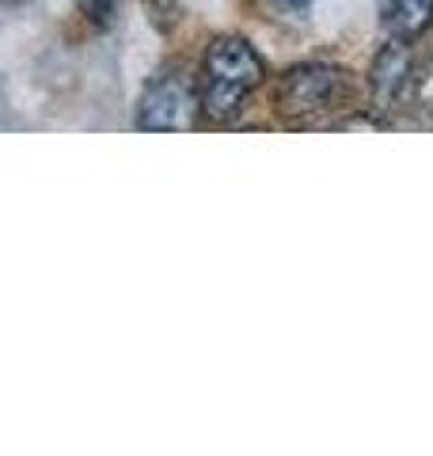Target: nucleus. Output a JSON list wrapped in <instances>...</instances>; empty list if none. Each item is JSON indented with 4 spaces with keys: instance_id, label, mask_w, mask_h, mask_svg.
Listing matches in <instances>:
<instances>
[{
    "instance_id": "0eeeda50",
    "label": "nucleus",
    "mask_w": 433,
    "mask_h": 456,
    "mask_svg": "<svg viewBox=\"0 0 433 456\" xmlns=\"http://www.w3.org/2000/svg\"><path fill=\"white\" fill-rule=\"evenodd\" d=\"M270 4L278 8V12H285V16H305L312 0H270Z\"/></svg>"
},
{
    "instance_id": "f257e3e1",
    "label": "nucleus",
    "mask_w": 433,
    "mask_h": 456,
    "mask_svg": "<svg viewBox=\"0 0 433 456\" xmlns=\"http://www.w3.org/2000/svg\"><path fill=\"white\" fill-rule=\"evenodd\" d=\"M361 88L354 84V73L327 61H305L285 69L274 92L278 114L293 126H327L335 114L357 110Z\"/></svg>"
},
{
    "instance_id": "6e6552de",
    "label": "nucleus",
    "mask_w": 433,
    "mask_h": 456,
    "mask_svg": "<svg viewBox=\"0 0 433 456\" xmlns=\"http://www.w3.org/2000/svg\"><path fill=\"white\" fill-rule=\"evenodd\" d=\"M0 4H16V0H0Z\"/></svg>"
},
{
    "instance_id": "39448f33",
    "label": "nucleus",
    "mask_w": 433,
    "mask_h": 456,
    "mask_svg": "<svg viewBox=\"0 0 433 456\" xmlns=\"http://www.w3.org/2000/svg\"><path fill=\"white\" fill-rule=\"evenodd\" d=\"M380 27L399 42L422 38L433 27V0H380Z\"/></svg>"
},
{
    "instance_id": "423d86ee",
    "label": "nucleus",
    "mask_w": 433,
    "mask_h": 456,
    "mask_svg": "<svg viewBox=\"0 0 433 456\" xmlns=\"http://www.w3.org/2000/svg\"><path fill=\"white\" fill-rule=\"evenodd\" d=\"M72 4H77L80 16H88L95 27H107V23H114V16H118V0H72Z\"/></svg>"
},
{
    "instance_id": "7ed1b4c3",
    "label": "nucleus",
    "mask_w": 433,
    "mask_h": 456,
    "mask_svg": "<svg viewBox=\"0 0 433 456\" xmlns=\"http://www.w3.org/2000/svg\"><path fill=\"white\" fill-rule=\"evenodd\" d=\"M198 80L186 73L183 65H167L160 69L141 92L137 103V130H194L198 126Z\"/></svg>"
},
{
    "instance_id": "f03ea898",
    "label": "nucleus",
    "mask_w": 433,
    "mask_h": 456,
    "mask_svg": "<svg viewBox=\"0 0 433 456\" xmlns=\"http://www.w3.org/2000/svg\"><path fill=\"white\" fill-rule=\"evenodd\" d=\"M263 77H266V65L251 50L248 38L240 35L213 38V46L201 57V84H198L201 110L213 122H228L255 95Z\"/></svg>"
},
{
    "instance_id": "20e7f679",
    "label": "nucleus",
    "mask_w": 433,
    "mask_h": 456,
    "mask_svg": "<svg viewBox=\"0 0 433 456\" xmlns=\"http://www.w3.org/2000/svg\"><path fill=\"white\" fill-rule=\"evenodd\" d=\"M411 88H414V50H411V42L388 38V46L377 53L372 73H369L372 107L392 110V107H399L403 99H407Z\"/></svg>"
}]
</instances>
